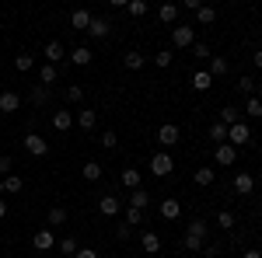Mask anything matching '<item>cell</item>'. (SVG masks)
Returning a JSON list of instances; mask_svg holds the SVG:
<instances>
[{
	"label": "cell",
	"mask_w": 262,
	"mask_h": 258,
	"mask_svg": "<svg viewBox=\"0 0 262 258\" xmlns=\"http://www.w3.org/2000/svg\"><path fill=\"white\" fill-rule=\"evenodd\" d=\"M91 18H95L91 11H74V14H70V25H74V32H88V28H91Z\"/></svg>",
	"instance_id": "obj_19"
},
{
	"label": "cell",
	"mask_w": 262,
	"mask_h": 258,
	"mask_svg": "<svg viewBox=\"0 0 262 258\" xmlns=\"http://www.w3.org/2000/svg\"><path fill=\"white\" fill-rule=\"evenodd\" d=\"M129 206H133V209H147V206H150V196H147V192H143V185L140 189H133V192H129Z\"/></svg>",
	"instance_id": "obj_25"
},
{
	"label": "cell",
	"mask_w": 262,
	"mask_h": 258,
	"mask_svg": "<svg viewBox=\"0 0 262 258\" xmlns=\"http://www.w3.org/2000/svg\"><path fill=\"white\" fill-rule=\"evenodd\" d=\"M227 143L238 150V147H248V143H255L252 139V129H248V122H234L231 129H227Z\"/></svg>",
	"instance_id": "obj_2"
},
{
	"label": "cell",
	"mask_w": 262,
	"mask_h": 258,
	"mask_svg": "<svg viewBox=\"0 0 262 258\" xmlns=\"http://www.w3.org/2000/svg\"><path fill=\"white\" fill-rule=\"evenodd\" d=\"M11 168H14V160L7 157V154H4V157H0V175H4V178H7V175H14Z\"/></svg>",
	"instance_id": "obj_45"
},
{
	"label": "cell",
	"mask_w": 262,
	"mask_h": 258,
	"mask_svg": "<svg viewBox=\"0 0 262 258\" xmlns=\"http://www.w3.org/2000/svg\"><path fill=\"white\" fill-rule=\"evenodd\" d=\"M88 35H91V39H108V35H112V21L108 18H91Z\"/></svg>",
	"instance_id": "obj_15"
},
{
	"label": "cell",
	"mask_w": 262,
	"mask_h": 258,
	"mask_svg": "<svg viewBox=\"0 0 262 258\" xmlns=\"http://www.w3.org/2000/svg\"><path fill=\"white\" fill-rule=\"evenodd\" d=\"M21 143H25V150H28L32 157H46V154H49V143H46L39 133H25V139H21Z\"/></svg>",
	"instance_id": "obj_7"
},
{
	"label": "cell",
	"mask_w": 262,
	"mask_h": 258,
	"mask_svg": "<svg viewBox=\"0 0 262 258\" xmlns=\"http://www.w3.org/2000/svg\"><path fill=\"white\" fill-rule=\"evenodd\" d=\"M255 87H259V84H255V80L248 77V74H245V77L238 80V91H242L245 98H255Z\"/></svg>",
	"instance_id": "obj_36"
},
{
	"label": "cell",
	"mask_w": 262,
	"mask_h": 258,
	"mask_svg": "<svg viewBox=\"0 0 262 258\" xmlns=\"http://www.w3.org/2000/svg\"><path fill=\"white\" fill-rule=\"evenodd\" d=\"M67 217H70V213H67L63 206H53V209L46 213V223H49V227H60V223H67Z\"/></svg>",
	"instance_id": "obj_31"
},
{
	"label": "cell",
	"mask_w": 262,
	"mask_h": 258,
	"mask_svg": "<svg viewBox=\"0 0 262 258\" xmlns=\"http://www.w3.org/2000/svg\"><path fill=\"white\" fill-rule=\"evenodd\" d=\"M158 18L175 28V21H179V4H161V7H158Z\"/></svg>",
	"instance_id": "obj_22"
},
{
	"label": "cell",
	"mask_w": 262,
	"mask_h": 258,
	"mask_svg": "<svg viewBox=\"0 0 262 258\" xmlns=\"http://www.w3.org/2000/svg\"><path fill=\"white\" fill-rule=\"evenodd\" d=\"M56 77H60V66H49V63H46V66L39 70L42 87H53V84H56Z\"/></svg>",
	"instance_id": "obj_30"
},
{
	"label": "cell",
	"mask_w": 262,
	"mask_h": 258,
	"mask_svg": "<svg viewBox=\"0 0 262 258\" xmlns=\"http://www.w3.org/2000/svg\"><path fill=\"white\" fill-rule=\"evenodd\" d=\"M171 171H175V160H171L168 150H161V154L150 157V175H154V178H164V175H171Z\"/></svg>",
	"instance_id": "obj_3"
},
{
	"label": "cell",
	"mask_w": 262,
	"mask_h": 258,
	"mask_svg": "<svg viewBox=\"0 0 262 258\" xmlns=\"http://www.w3.org/2000/svg\"><path fill=\"white\" fill-rule=\"evenodd\" d=\"M227 70H231V63L224 60V56H210V70H206L210 77H224Z\"/></svg>",
	"instance_id": "obj_26"
},
{
	"label": "cell",
	"mask_w": 262,
	"mask_h": 258,
	"mask_svg": "<svg viewBox=\"0 0 262 258\" xmlns=\"http://www.w3.org/2000/svg\"><path fill=\"white\" fill-rule=\"evenodd\" d=\"M203 255H206V258H221V244H206Z\"/></svg>",
	"instance_id": "obj_48"
},
{
	"label": "cell",
	"mask_w": 262,
	"mask_h": 258,
	"mask_svg": "<svg viewBox=\"0 0 262 258\" xmlns=\"http://www.w3.org/2000/svg\"><path fill=\"white\" fill-rule=\"evenodd\" d=\"M21 108V95L18 91H0V115H14Z\"/></svg>",
	"instance_id": "obj_10"
},
{
	"label": "cell",
	"mask_w": 262,
	"mask_h": 258,
	"mask_svg": "<svg viewBox=\"0 0 262 258\" xmlns=\"http://www.w3.org/2000/svg\"><path fill=\"white\" fill-rule=\"evenodd\" d=\"M74 126H81V133H91V129L98 126V112H91V108H81V112L74 115Z\"/></svg>",
	"instance_id": "obj_13"
},
{
	"label": "cell",
	"mask_w": 262,
	"mask_h": 258,
	"mask_svg": "<svg viewBox=\"0 0 262 258\" xmlns=\"http://www.w3.org/2000/svg\"><path fill=\"white\" fill-rule=\"evenodd\" d=\"M28 101H32V105H49V87H42V84H35V87H32V91H28Z\"/></svg>",
	"instance_id": "obj_29"
},
{
	"label": "cell",
	"mask_w": 262,
	"mask_h": 258,
	"mask_svg": "<svg viewBox=\"0 0 262 258\" xmlns=\"http://www.w3.org/2000/svg\"><path fill=\"white\" fill-rule=\"evenodd\" d=\"M126 11H129L133 18H143V14H147L150 7H147V0H129V4H126Z\"/></svg>",
	"instance_id": "obj_38"
},
{
	"label": "cell",
	"mask_w": 262,
	"mask_h": 258,
	"mask_svg": "<svg viewBox=\"0 0 262 258\" xmlns=\"http://www.w3.org/2000/svg\"><path fill=\"white\" fill-rule=\"evenodd\" d=\"M126 223H129V227H137V223H143L140 209H133V206H129V209H126Z\"/></svg>",
	"instance_id": "obj_44"
},
{
	"label": "cell",
	"mask_w": 262,
	"mask_h": 258,
	"mask_svg": "<svg viewBox=\"0 0 262 258\" xmlns=\"http://www.w3.org/2000/svg\"><path fill=\"white\" fill-rule=\"evenodd\" d=\"M213 160H217V164H221V168H231V164H234V160H238V150H234V147H231V143H221V147H217V150H213Z\"/></svg>",
	"instance_id": "obj_14"
},
{
	"label": "cell",
	"mask_w": 262,
	"mask_h": 258,
	"mask_svg": "<svg viewBox=\"0 0 262 258\" xmlns=\"http://www.w3.org/2000/svg\"><path fill=\"white\" fill-rule=\"evenodd\" d=\"M210 139H213L217 147H221V143H227V126H221V122H213V126H210Z\"/></svg>",
	"instance_id": "obj_37"
},
{
	"label": "cell",
	"mask_w": 262,
	"mask_h": 258,
	"mask_svg": "<svg viewBox=\"0 0 262 258\" xmlns=\"http://www.w3.org/2000/svg\"><path fill=\"white\" fill-rule=\"evenodd\" d=\"M56 251H60L63 258H74L77 251H81V244H77V238H63L60 244H56Z\"/></svg>",
	"instance_id": "obj_27"
},
{
	"label": "cell",
	"mask_w": 262,
	"mask_h": 258,
	"mask_svg": "<svg viewBox=\"0 0 262 258\" xmlns=\"http://www.w3.org/2000/svg\"><path fill=\"white\" fill-rule=\"evenodd\" d=\"M206 241H210V223L196 217L192 223H189V227H185L182 248H185V251H203V248H206Z\"/></svg>",
	"instance_id": "obj_1"
},
{
	"label": "cell",
	"mask_w": 262,
	"mask_h": 258,
	"mask_svg": "<svg viewBox=\"0 0 262 258\" xmlns=\"http://www.w3.org/2000/svg\"><path fill=\"white\" fill-rule=\"evenodd\" d=\"M252 63H255V66L262 70V49H255V53H252Z\"/></svg>",
	"instance_id": "obj_50"
},
{
	"label": "cell",
	"mask_w": 262,
	"mask_h": 258,
	"mask_svg": "<svg viewBox=\"0 0 262 258\" xmlns=\"http://www.w3.org/2000/svg\"><path fill=\"white\" fill-rule=\"evenodd\" d=\"M21 189H25V181H21L18 175H7V178H4V196H7V192H21Z\"/></svg>",
	"instance_id": "obj_39"
},
{
	"label": "cell",
	"mask_w": 262,
	"mask_h": 258,
	"mask_svg": "<svg viewBox=\"0 0 262 258\" xmlns=\"http://www.w3.org/2000/svg\"><path fill=\"white\" fill-rule=\"evenodd\" d=\"M98 143H101V147H105V150H116V143H119V136H116L112 129H105V133H101V136H98Z\"/></svg>",
	"instance_id": "obj_40"
},
{
	"label": "cell",
	"mask_w": 262,
	"mask_h": 258,
	"mask_svg": "<svg viewBox=\"0 0 262 258\" xmlns=\"http://www.w3.org/2000/svg\"><path fill=\"white\" fill-rule=\"evenodd\" d=\"M192 181H196L200 189H210V185L217 181V175H213V168H196V175H192Z\"/></svg>",
	"instance_id": "obj_24"
},
{
	"label": "cell",
	"mask_w": 262,
	"mask_h": 258,
	"mask_svg": "<svg viewBox=\"0 0 262 258\" xmlns=\"http://www.w3.org/2000/svg\"><path fill=\"white\" fill-rule=\"evenodd\" d=\"M53 129H56V133H70V129H74V112L56 108V112H53Z\"/></svg>",
	"instance_id": "obj_12"
},
{
	"label": "cell",
	"mask_w": 262,
	"mask_h": 258,
	"mask_svg": "<svg viewBox=\"0 0 262 258\" xmlns=\"http://www.w3.org/2000/svg\"><path fill=\"white\" fill-rule=\"evenodd\" d=\"M32 66H35V56H32V53H21V56H14V70H18V74H28Z\"/></svg>",
	"instance_id": "obj_34"
},
{
	"label": "cell",
	"mask_w": 262,
	"mask_h": 258,
	"mask_svg": "<svg viewBox=\"0 0 262 258\" xmlns=\"http://www.w3.org/2000/svg\"><path fill=\"white\" fill-rule=\"evenodd\" d=\"M179 139H182V129L175 126V122H164L161 129H158V143H161L164 150H171V147H175Z\"/></svg>",
	"instance_id": "obj_6"
},
{
	"label": "cell",
	"mask_w": 262,
	"mask_h": 258,
	"mask_svg": "<svg viewBox=\"0 0 262 258\" xmlns=\"http://www.w3.org/2000/svg\"><path fill=\"white\" fill-rule=\"evenodd\" d=\"M42 56H46V63H49V66H60V63H67V49H63L60 39H53V42H46Z\"/></svg>",
	"instance_id": "obj_5"
},
{
	"label": "cell",
	"mask_w": 262,
	"mask_h": 258,
	"mask_svg": "<svg viewBox=\"0 0 262 258\" xmlns=\"http://www.w3.org/2000/svg\"><path fill=\"white\" fill-rule=\"evenodd\" d=\"M32 248H35V251H53V248H56V238H53V230H49V227L35 230V238H32Z\"/></svg>",
	"instance_id": "obj_11"
},
{
	"label": "cell",
	"mask_w": 262,
	"mask_h": 258,
	"mask_svg": "<svg viewBox=\"0 0 262 258\" xmlns=\"http://www.w3.org/2000/svg\"><path fill=\"white\" fill-rule=\"evenodd\" d=\"M171 60H175V56H171L168 49H161V53L154 56V66H161V70H168V66H171Z\"/></svg>",
	"instance_id": "obj_42"
},
{
	"label": "cell",
	"mask_w": 262,
	"mask_h": 258,
	"mask_svg": "<svg viewBox=\"0 0 262 258\" xmlns=\"http://www.w3.org/2000/svg\"><path fill=\"white\" fill-rule=\"evenodd\" d=\"M7 217V202H4V199H0V220Z\"/></svg>",
	"instance_id": "obj_52"
},
{
	"label": "cell",
	"mask_w": 262,
	"mask_h": 258,
	"mask_svg": "<svg viewBox=\"0 0 262 258\" xmlns=\"http://www.w3.org/2000/svg\"><path fill=\"white\" fill-rule=\"evenodd\" d=\"M116 234H119V241H129V238H133V227H129V223H119Z\"/></svg>",
	"instance_id": "obj_47"
},
{
	"label": "cell",
	"mask_w": 262,
	"mask_h": 258,
	"mask_svg": "<svg viewBox=\"0 0 262 258\" xmlns=\"http://www.w3.org/2000/svg\"><path fill=\"white\" fill-rule=\"evenodd\" d=\"M217 122L231 129L234 122H242V108H234V105H224V108H221V119H217Z\"/></svg>",
	"instance_id": "obj_20"
},
{
	"label": "cell",
	"mask_w": 262,
	"mask_h": 258,
	"mask_svg": "<svg viewBox=\"0 0 262 258\" xmlns=\"http://www.w3.org/2000/svg\"><path fill=\"white\" fill-rule=\"evenodd\" d=\"M158 213H161V217L171 223V220L182 217V202H179V199H171V196H164L161 202H158Z\"/></svg>",
	"instance_id": "obj_9"
},
{
	"label": "cell",
	"mask_w": 262,
	"mask_h": 258,
	"mask_svg": "<svg viewBox=\"0 0 262 258\" xmlns=\"http://www.w3.org/2000/svg\"><path fill=\"white\" fill-rule=\"evenodd\" d=\"M0 199H4V181H0Z\"/></svg>",
	"instance_id": "obj_53"
},
{
	"label": "cell",
	"mask_w": 262,
	"mask_h": 258,
	"mask_svg": "<svg viewBox=\"0 0 262 258\" xmlns=\"http://www.w3.org/2000/svg\"><path fill=\"white\" fill-rule=\"evenodd\" d=\"M98 213H101V217H112V220H116V217L122 213V202H119V196L105 192V196L98 199Z\"/></svg>",
	"instance_id": "obj_8"
},
{
	"label": "cell",
	"mask_w": 262,
	"mask_h": 258,
	"mask_svg": "<svg viewBox=\"0 0 262 258\" xmlns=\"http://www.w3.org/2000/svg\"><path fill=\"white\" fill-rule=\"evenodd\" d=\"M74 258H98V251H95V248H81Z\"/></svg>",
	"instance_id": "obj_49"
},
{
	"label": "cell",
	"mask_w": 262,
	"mask_h": 258,
	"mask_svg": "<svg viewBox=\"0 0 262 258\" xmlns=\"http://www.w3.org/2000/svg\"><path fill=\"white\" fill-rule=\"evenodd\" d=\"M67 101H84V87L81 84H70V87H67Z\"/></svg>",
	"instance_id": "obj_43"
},
{
	"label": "cell",
	"mask_w": 262,
	"mask_h": 258,
	"mask_svg": "<svg viewBox=\"0 0 262 258\" xmlns=\"http://www.w3.org/2000/svg\"><path fill=\"white\" fill-rule=\"evenodd\" d=\"M242 258H262V251H242Z\"/></svg>",
	"instance_id": "obj_51"
},
{
	"label": "cell",
	"mask_w": 262,
	"mask_h": 258,
	"mask_svg": "<svg viewBox=\"0 0 262 258\" xmlns=\"http://www.w3.org/2000/svg\"><path fill=\"white\" fill-rule=\"evenodd\" d=\"M252 189H255V178H252L248 171H238V175H234V192H238V196H252Z\"/></svg>",
	"instance_id": "obj_17"
},
{
	"label": "cell",
	"mask_w": 262,
	"mask_h": 258,
	"mask_svg": "<svg viewBox=\"0 0 262 258\" xmlns=\"http://www.w3.org/2000/svg\"><path fill=\"white\" fill-rule=\"evenodd\" d=\"M221 258H234V255H221Z\"/></svg>",
	"instance_id": "obj_54"
},
{
	"label": "cell",
	"mask_w": 262,
	"mask_h": 258,
	"mask_svg": "<svg viewBox=\"0 0 262 258\" xmlns=\"http://www.w3.org/2000/svg\"><path fill=\"white\" fill-rule=\"evenodd\" d=\"M217 223H221L224 230H231V227H234L238 220H234V213H231V209H221V213H217Z\"/></svg>",
	"instance_id": "obj_41"
},
{
	"label": "cell",
	"mask_w": 262,
	"mask_h": 258,
	"mask_svg": "<svg viewBox=\"0 0 262 258\" xmlns=\"http://www.w3.org/2000/svg\"><path fill=\"white\" fill-rule=\"evenodd\" d=\"M122 185L133 192V189H140V168H126L122 171Z\"/></svg>",
	"instance_id": "obj_33"
},
{
	"label": "cell",
	"mask_w": 262,
	"mask_h": 258,
	"mask_svg": "<svg viewBox=\"0 0 262 258\" xmlns=\"http://www.w3.org/2000/svg\"><path fill=\"white\" fill-rule=\"evenodd\" d=\"M196 21H200V25H213V21H217V7H210V4H200V11H196Z\"/></svg>",
	"instance_id": "obj_32"
},
{
	"label": "cell",
	"mask_w": 262,
	"mask_h": 258,
	"mask_svg": "<svg viewBox=\"0 0 262 258\" xmlns=\"http://www.w3.org/2000/svg\"><path fill=\"white\" fill-rule=\"evenodd\" d=\"M140 248L147 251V255H158V251H161V238H158L154 230H143L140 234Z\"/></svg>",
	"instance_id": "obj_18"
},
{
	"label": "cell",
	"mask_w": 262,
	"mask_h": 258,
	"mask_svg": "<svg viewBox=\"0 0 262 258\" xmlns=\"http://www.w3.org/2000/svg\"><path fill=\"white\" fill-rule=\"evenodd\" d=\"M84 181H101V164L98 160H88V164H84Z\"/></svg>",
	"instance_id": "obj_35"
},
{
	"label": "cell",
	"mask_w": 262,
	"mask_h": 258,
	"mask_svg": "<svg viewBox=\"0 0 262 258\" xmlns=\"http://www.w3.org/2000/svg\"><path fill=\"white\" fill-rule=\"evenodd\" d=\"M210 87H213V77H210V74H206V70H192V91H210Z\"/></svg>",
	"instance_id": "obj_21"
},
{
	"label": "cell",
	"mask_w": 262,
	"mask_h": 258,
	"mask_svg": "<svg viewBox=\"0 0 262 258\" xmlns=\"http://www.w3.org/2000/svg\"><path fill=\"white\" fill-rule=\"evenodd\" d=\"M91 60H95V53H91L88 45H77V49L67 53V63H74V66H88Z\"/></svg>",
	"instance_id": "obj_16"
},
{
	"label": "cell",
	"mask_w": 262,
	"mask_h": 258,
	"mask_svg": "<svg viewBox=\"0 0 262 258\" xmlns=\"http://www.w3.org/2000/svg\"><path fill=\"white\" fill-rule=\"evenodd\" d=\"M248 119H262V98L255 95V98H245V108H242Z\"/></svg>",
	"instance_id": "obj_28"
},
{
	"label": "cell",
	"mask_w": 262,
	"mask_h": 258,
	"mask_svg": "<svg viewBox=\"0 0 262 258\" xmlns=\"http://www.w3.org/2000/svg\"><path fill=\"white\" fill-rule=\"evenodd\" d=\"M171 42H175V49L192 45V42H196V25H175V28H171Z\"/></svg>",
	"instance_id": "obj_4"
},
{
	"label": "cell",
	"mask_w": 262,
	"mask_h": 258,
	"mask_svg": "<svg viewBox=\"0 0 262 258\" xmlns=\"http://www.w3.org/2000/svg\"><path fill=\"white\" fill-rule=\"evenodd\" d=\"M196 60H210V45L206 42H196Z\"/></svg>",
	"instance_id": "obj_46"
},
{
	"label": "cell",
	"mask_w": 262,
	"mask_h": 258,
	"mask_svg": "<svg viewBox=\"0 0 262 258\" xmlns=\"http://www.w3.org/2000/svg\"><path fill=\"white\" fill-rule=\"evenodd\" d=\"M143 63H147V56L137 53V49H129V53L122 56V66H126V70H143Z\"/></svg>",
	"instance_id": "obj_23"
}]
</instances>
